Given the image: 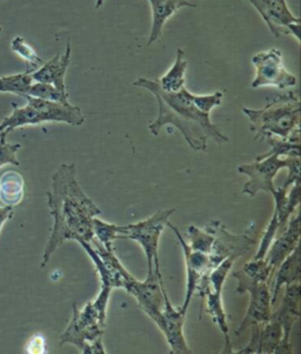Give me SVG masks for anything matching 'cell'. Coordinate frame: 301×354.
Listing matches in <instances>:
<instances>
[{
  "label": "cell",
  "instance_id": "8992f818",
  "mask_svg": "<svg viewBox=\"0 0 301 354\" xmlns=\"http://www.w3.org/2000/svg\"><path fill=\"white\" fill-rule=\"evenodd\" d=\"M282 169H289L284 186H292L294 181L300 179V158L280 157L278 154H271L267 157L255 158V162L238 166V174H246L250 178L244 185V194L255 197L260 191L272 193L275 187L273 179Z\"/></svg>",
  "mask_w": 301,
  "mask_h": 354
},
{
  "label": "cell",
  "instance_id": "3957f363",
  "mask_svg": "<svg viewBox=\"0 0 301 354\" xmlns=\"http://www.w3.org/2000/svg\"><path fill=\"white\" fill-rule=\"evenodd\" d=\"M300 109L299 95L290 92L275 97L262 109L244 107L243 112L250 120L255 140L270 142L272 139H300Z\"/></svg>",
  "mask_w": 301,
  "mask_h": 354
},
{
  "label": "cell",
  "instance_id": "cb8c5ba5",
  "mask_svg": "<svg viewBox=\"0 0 301 354\" xmlns=\"http://www.w3.org/2000/svg\"><path fill=\"white\" fill-rule=\"evenodd\" d=\"M32 84H33V79L31 73L26 71L23 73H17V75H5V77H0V92L25 97L28 95Z\"/></svg>",
  "mask_w": 301,
  "mask_h": 354
},
{
  "label": "cell",
  "instance_id": "30bf717a",
  "mask_svg": "<svg viewBox=\"0 0 301 354\" xmlns=\"http://www.w3.org/2000/svg\"><path fill=\"white\" fill-rule=\"evenodd\" d=\"M238 258L230 257L224 260L223 263L212 270L208 276V288L205 295L206 299V312L211 315L213 323L219 327L224 335L223 353H232V342L230 338V328L227 325L226 312L224 310L221 292H223L224 283L226 280L228 273L231 272L233 265Z\"/></svg>",
  "mask_w": 301,
  "mask_h": 354
},
{
  "label": "cell",
  "instance_id": "277c9868",
  "mask_svg": "<svg viewBox=\"0 0 301 354\" xmlns=\"http://www.w3.org/2000/svg\"><path fill=\"white\" fill-rule=\"evenodd\" d=\"M28 100L25 106L13 105V112L0 122V132L8 130L10 132L18 127L28 125H39L42 122H66L72 127H82L85 122V115L78 106L63 102H50L44 99L25 95Z\"/></svg>",
  "mask_w": 301,
  "mask_h": 354
},
{
  "label": "cell",
  "instance_id": "2e32d148",
  "mask_svg": "<svg viewBox=\"0 0 301 354\" xmlns=\"http://www.w3.org/2000/svg\"><path fill=\"white\" fill-rule=\"evenodd\" d=\"M278 317L282 327V339L275 353H291V332L294 324L300 315V283H291L285 286V297L278 311L274 312Z\"/></svg>",
  "mask_w": 301,
  "mask_h": 354
},
{
  "label": "cell",
  "instance_id": "1f68e13d",
  "mask_svg": "<svg viewBox=\"0 0 301 354\" xmlns=\"http://www.w3.org/2000/svg\"><path fill=\"white\" fill-rule=\"evenodd\" d=\"M13 213H15V206L5 205L3 207H0V231H1L5 223L11 219Z\"/></svg>",
  "mask_w": 301,
  "mask_h": 354
},
{
  "label": "cell",
  "instance_id": "7a4b0ae2",
  "mask_svg": "<svg viewBox=\"0 0 301 354\" xmlns=\"http://www.w3.org/2000/svg\"><path fill=\"white\" fill-rule=\"evenodd\" d=\"M134 85L151 92L158 102V115L149 127L153 136H159L161 129L173 125L183 134L192 150L203 152L208 150V139H213L220 145L230 140L211 122L210 113H203L197 109L192 102V93L186 87L178 92H167L159 86L156 80L141 77Z\"/></svg>",
  "mask_w": 301,
  "mask_h": 354
},
{
  "label": "cell",
  "instance_id": "d6986e66",
  "mask_svg": "<svg viewBox=\"0 0 301 354\" xmlns=\"http://www.w3.org/2000/svg\"><path fill=\"white\" fill-rule=\"evenodd\" d=\"M71 53H72V48H71V40L69 39L63 55L57 53L51 60L44 63L38 70L32 72L31 77L33 82L51 84L58 90L67 93L65 77H66L67 68L70 66Z\"/></svg>",
  "mask_w": 301,
  "mask_h": 354
},
{
  "label": "cell",
  "instance_id": "7402d4cb",
  "mask_svg": "<svg viewBox=\"0 0 301 354\" xmlns=\"http://www.w3.org/2000/svg\"><path fill=\"white\" fill-rule=\"evenodd\" d=\"M188 62L184 50L178 48L176 60L172 67L161 79H156V82L164 91L178 92L185 87V82H186L185 75L188 71Z\"/></svg>",
  "mask_w": 301,
  "mask_h": 354
},
{
  "label": "cell",
  "instance_id": "9a60e30c",
  "mask_svg": "<svg viewBox=\"0 0 301 354\" xmlns=\"http://www.w3.org/2000/svg\"><path fill=\"white\" fill-rule=\"evenodd\" d=\"M185 315L181 308H176L170 301L167 291L164 292V307H163V324L159 330L166 338L170 353L188 354L192 351L188 347L184 335Z\"/></svg>",
  "mask_w": 301,
  "mask_h": 354
},
{
  "label": "cell",
  "instance_id": "d4e9b609",
  "mask_svg": "<svg viewBox=\"0 0 301 354\" xmlns=\"http://www.w3.org/2000/svg\"><path fill=\"white\" fill-rule=\"evenodd\" d=\"M188 244L192 250L199 251V252L210 254L212 250V245L215 241V234L211 230L205 226L203 228L197 227L191 225L188 231Z\"/></svg>",
  "mask_w": 301,
  "mask_h": 354
},
{
  "label": "cell",
  "instance_id": "5bb4252c",
  "mask_svg": "<svg viewBox=\"0 0 301 354\" xmlns=\"http://www.w3.org/2000/svg\"><path fill=\"white\" fill-rule=\"evenodd\" d=\"M274 37L289 35L299 41L300 18L294 16L285 0H248Z\"/></svg>",
  "mask_w": 301,
  "mask_h": 354
},
{
  "label": "cell",
  "instance_id": "836d02e7",
  "mask_svg": "<svg viewBox=\"0 0 301 354\" xmlns=\"http://www.w3.org/2000/svg\"><path fill=\"white\" fill-rule=\"evenodd\" d=\"M1 32H3V30H1V28H0V33H1Z\"/></svg>",
  "mask_w": 301,
  "mask_h": 354
},
{
  "label": "cell",
  "instance_id": "ffe728a7",
  "mask_svg": "<svg viewBox=\"0 0 301 354\" xmlns=\"http://www.w3.org/2000/svg\"><path fill=\"white\" fill-rule=\"evenodd\" d=\"M152 8V28L147 46L161 40L166 21L183 8H198L190 0H149Z\"/></svg>",
  "mask_w": 301,
  "mask_h": 354
},
{
  "label": "cell",
  "instance_id": "5b68a950",
  "mask_svg": "<svg viewBox=\"0 0 301 354\" xmlns=\"http://www.w3.org/2000/svg\"><path fill=\"white\" fill-rule=\"evenodd\" d=\"M73 315L63 335L60 345L70 344L82 354H105L102 338L105 333L106 319L102 318L93 303H87L82 311L73 303Z\"/></svg>",
  "mask_w": 301,
  "mask_h": 354
},
{
  "label": "cell",
  "instance_id": "7c38bea8",
  "mask_svg": "<svg viewBox=\"0 0 301 354\" xmlns=\"http://www.w3.org/2000/svg\"><path fill=\"white\" fill-rule=\"evenodd\" d=\"M252 64L257 71L255 80L250 84L253 88L273 86L286 90L297 85V77L286 70L282 52L278 48L258 52L252 57Z\"/></svg>",
  "mask_w": 301,
  "mask_h": 354
},
{
  "label": "cell",
  "instance_id": "4dcf8cb0",
  "mask_svg": "<svg viewBox=\"0 0 301 354\" xmlns=\"http://www.w3.org/2000/svg\"><path fill=\"white\" fill-rule=\"evenodd\" d=\"M223 92H215L213 95H193L192 102L196 105L198 110L203 113H210L215 107L221 105L223 102Z\"/></svg>",
  "mask_w": 301,
  "mask_h": 354
},
{
  "label": "cell",
  "instance_id": "4316f807",
  "mask_svg": "<svg viewBox=\"0 0 301 354\" xmlns=\"http://www.w3.org/2000/svg\"><path fill=\"white\" fill-rule=\"evenodd\" d=\"M28 95L35 97V98L44 99V100H50V102H63L69 104V95L65 92L58 90L57 87L51 84L37 83L33 82Z\"/></svg>",
  "mask_w": 301,
  "mask_h": 354
},
{
  "label": "cell",
  "instance_id": "83f0119b",
  "mask_svg": "<svg viewBox=\"0 0 301 354\" xmlns=\"http://www.w3.org/2000/svg\"><path fill=\"white\" fill-rule=\"evenodd\" d=\"M118 225L109 224L98 218L93 219V236L107 251H114L113 241L117 239Z\"/></svg>",
  "mask_w": 301,
  "mask_h": 354
},
{
  "label": "cell",
  "instance_id": "d6a6232c",
  "mask_svg": "<svg viewBox=\"0 0 301 354\" xmlns=\"http://www.w3.org/2000/svg\"><path fill=\"white\" fill-rule=\"evenodd\" d=\"M104 3H105V0H97V1H95V8L98 10V8H102Z\"/></svg>",
  "mask_w": 301,
  "mask_h": 354
},
{
  "label": "cell",
  "instance_id": "e0dca14e",
  "mask_svg": "<svg viewBox=\"0 0 301 354\" xmlns=\"http://www.w3.org/2000/svg\"><path fill=\"white\" fill-rule=\"evenodd\" d=\"M282 339V327L277 315H271L270 320L264 325L252 327L250 342L239 354L275 353Z\"/></svg>",
  "mask_w": 301,
  "mask_h": 354
},
{
  "label": "cell",
  "instance_id": "484cf974",
  "mask_svg": "<svg viewBox=\"0 0 301 354\" xmlns=\"http://www.w3.org/2000/svg\"><path fill=\"white\" fill-rule=\"evenodd\" d=\"M12 51L16 52L21 59L25 60L26 63V72L32 73L35 70H38L44 64V60L40 58L38 53L35 51V48L31 45H28L21 37H16L12 40L11 44Z\"/></svg>",
  "mask_w": 301,
  "mask_h": 354
},
{
  "label": "cell",
  "instance_id": "f546056e",
  "mask_svg": "<svg viewBox=\"0 0 301 354\" xmlns=\"http://www.w3.org/2000/svg\"><path fill=\"white\" fill-rule=\"evenodd\" d=\"M279 227H280V225H279L278 216H277V213L274 212L273 216L271 218L270 223L267 225L266 231L262 236V243L259 245L258 252L255 254V259H264L265 258L268 248L275 239Z\"/></svg>",
  "mask_w": 301,
  "mask_h": 354
},
{
  "label": "cell",
  "instance_id": "4fadbf2b",
  "mask_svg": "<svg viewBox=\"0 0 301 354\" xmlns=\"http://www.w3.org/2000/svg\"><path fill=\"white\" fill-rule=\"evenodd\" d=\"M206 226L215 234V241L212 245L211 252L208 254L211 272L230 257H235L239 259L240 257L248 252L255 244V239L248 233L232 234L227 231L220 221L215 219L210 221Z\"/></svg>",
  "mask_w": 301,
  "mask_h": 354
},
{
  "label": "cell",
  "instance_id": "52a82bcc",
  "mask_svg": "<svg viewBox=\"0 0 301 354\" xmlns=\"http://www.w3.org/2000/svg\"><path fill=\"white\" fill-rule=\"evenodd\" d=\"M174 209H159L145 221L126 226H117V239H129L137 241L145 252L147 260V277L161 272L159 261V241L161 233L170 221Z\"/></svg>",
  "mask_w": 301,
  "mask_h": 354
},
{
  "label": "cell",
  "instance_id": "ba28073f",
  "mask_svg": "<svg viewBox=\"0 0 301 354\" xmlns=\"http://www.w3.org/2000/svg\"><path fill=\"white\" fill-rule=\"evenodd\" d=\"M233 278L238 280V286L235 292L238 295L248 293L250 303L247 307V313L243 322L240 324L235 335H243L247 328L264 325L270 320L272 315V295H271V285L267 281L252 279L245 274L243 270L235 272Z\"/></svg>",
  "mask_w": 301,
  "mask_h": 354
},
{
  "label": "cell",
  "instance_id": "8fae6325",
  "mask_svg": "<svg viewBox=\"0 0 301 354\" xmlns=\"http://www.w3.org/2000/svg\"><path fill=\"white\" fill-rule=\"evenodd\" d=\"M129 295L137 300L138 305L158 328L163 324V307H164V286L161 272H156L152 276L146 277L144 281H139L134 276L126 280L124 288Z\"/></svg>",
  "mask_w": 301,
  "mask_h": 354
},
{
  "label": "cell",
  "instance_id": "6da1fadb",
  "mask_svg": "<svg viewBox=\"0 0 301 354\" xmlns=\"http://www.w3.org/2000/svg\"><path fill=\"white\" fill-rule=\"evenodd\" d=\"M51 189L47 191V206L53 225L47 241L40 268H45L53 253L65 241L93 239V219L102 211L82 191L77 180L75 164L59 166L52 176Z\"/></svg>",
  "mask_w": 301,
  "mask_h": 354
},
{
  "label": "cell",
  "instance_id": "f1b7e54d",
  "mask_svg": "<svg viewBox=\"0 0 301 354\" xmlns=\"http://www.w3.org/2000/svg\"><path fill=\"white\" fill-rule=\"evenodd\" d=\"M10 133V131L4 130L0 132V167L1 166L19 165V162L17 159V152L21 149L20 144H10L6 142V137Z\"/></svg>",
  "mask_w": 301,
  "mask_h": 354
},
{
  "label": "cell",
  "instance_id": "44dd1931",
  "mask_svg": "<svg viewBox=\"0 0 301 354\" xmlns=\"http://www.w3.org/2000/svg\"><path fill=\"white\" fill-rule=\"evenodd\" d=\"M273 292H272V305L278 298L279 292L282 286L291 283H300V250L299 245L294 248L293 252L287 257L278 270L274 273Z\"/></svg>",
  "mask_w": 301,
  "mask_h": 354
},
{
  "label": "cell",
  "instance_id": "ac0fdd59",
  "mask_svg": "<svg viewBox=\"0 0 301 354\" xmlns=\"http://www.w3.org/2000/svg\"><path fill=\"white\" fill-rule=\"evenodd\" d=\"M299 239H300V216L298 214L293 219H291L284 232L280 233L279 236H277V239H274L265 256L267 264L270 265L272 277H274V273L282 265V261L290 256L291 253L293 252L294 248L299 245Z\"/></svg>",
  "mask_w": 301,
  "mask_h": 354
},
{
  "label": "cell",
  "instance_id": "603a6c76",
  "mask_svg": "<svg viewBox=\"0 0 301 354\" xmlns=\"http://www.w3.org/2000/svg\"><path fill=\"white\" fill-rule=\"evenodd\" d=\"M25 183L21 176L15 171H8L0 177V201L5 205L17 206L23 201Z\"/></svg>",
  "mask_w": 301,
  "mask_h": 354
},
{
  "label": "cell",
  "instance_id": "9c48e42d",
  "mask_svg": "<svg viewBox=\"0 0 301 354\" xmlns=\"http://www.w3.org/2000/svg\"><path fill=\"white\" fill-rule=\"evenodd\" d=\"M167 226L171 227L173 232L176 233V238L179 241L181 248H183V251H184L188 280H186L184 304L180 308H181V311L186 313L188 305L191 303V299L194 295L200 297L203 301L205 300V295H206L208 288V276L211 273L210 259H208V254H206V253L192 250L188 246L186 239L174 225L168 221Z\"/></svg>",
  "mask_w": 301,
  "mask_h": 354
}]
</instances>
